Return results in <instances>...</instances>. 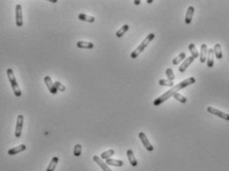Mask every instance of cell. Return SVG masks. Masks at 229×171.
Instances as JSON below:
<instances>
[{
    "mask_svg": "<svg viewBox=\"0 0 229 171\" xmlns=\"http://www.w3.org/2000/svg\"><path fill=\"white\" fill-rule=\"evenodd\" d=\"M23 120L24 116L22 115H19L17 116V122H16V129H15V137L19 138L22 133V128H23Z\"/></svg>",
    "mask_w": 229,
    "mask_h": 171,
    "instance_id": "cell-6",
    "label": "cell"
},
{
    "mask_svg": "<svg viewBox=\"0 0 229 171\" xmlns=\"http://www.w3.org/2000/svg\"><path fill=\"white\" fill-rule=\"evenodd\" d=\"M78 19L81 20V21L89 22V23H94L96 21L95 17H93V16H90V15H87V14H84V13L79 14L78 15Z\"/></svg>",
    "mask_w": 229,
    "mask_h": 171,
    "instance_id": "cell-16",
    "label": "cell"
},
{
    "mask_svg": "<svg viewBox=\"0 0 229 171\" xmlns=\"http://www.w3.org/2000/svg\"><path fill=\"white\" fill-rule=\"evenodd\" d=\"M54 85H55V87H56V89H57V91H64L66 90L65 86L63 85V84H61L60 82H55V83H54Z\"/></svg>",
    "mask_w": 229,
    "mask_h": 171,
    "instance_id": "cell-29",
    "label": "cell"
},
{
    "mask_svg": "<svg viewBox=\"0 0 229 171\" xmlns=\"http://www.w3.org/2000/svg\"><path fill=\"white\" fill-rule=\"evenodd\" d=\"M165 75H167L168 81H171V82H172L175 79V73H173L172 69H171V68L167 69V71H165Z\"/></svg>",
    "mask_w": 229,
    "mask_h": 171,
    "instance_id": "cell-26",
    "label": "cell"
},
{
    "mask_svg": "<svg viewBox=\"0 0 229 171\" xmlns=\"http://www.w3.org/2000/svg\"><path fill=\"white\" fill-rule=\"evenodd\" d=\"M188 50H189V52L191 53V57H193L194 59H196V58L199 57V53L196 50V47H195V45H194V44H192V43L189 44L188 45Z\"/></svg>",
    "mask_w": 229,
    "mask_h": 171,
    "instance_id": "cell-21",
    "label": "cell"
},
{
    "mask_svg": "<svg viewBox=\"0 0 229 171\" xmlns=\"http://www.w3.org/2000/svg\"><path fill=\"white\" fill-rule=\"evenodd\" d=\"M213 64H214L213 49H208V52H207V67H208V68H212Z\"/></svg>",
    "mask_w": 229,
    "mask_h": 171,
    "instance_id": "cell-14",
    "label": "cell"
},
{
    "mask_svg": "<svg viewBox=\"0 0 229 171\" xmlns=\"http://www.w3.org/2000/svg\"><path fill=\"white\" fill-rule=\"evenodd\" d=\"M25 149H26V145L21 144V145H18V146H15L8 150V154H9V155H15V154H18L19 152L24 151Z\"/></svg>",
    "mask_w": 229,
    "mask_h": 171,
    "instance_id": "cell-13",
    "label": "cell"
},
{
    "mask_svg": "<svg viewBox=\"0 0 229 171\" xmlns=\"http://www.w3.org/2000/svg\"><path fill=\"white\" fill-rule=\"evenodd\" d=\"M82 153V145L81 144H76L74 147V155L75 156H80Z\"/></svg>",
    "mask_w": 229,
    "mask_h": 171,
    "instance_id": "cell-27",
    "label": "cell"
},
{
    "mask_svg": "<svg viewBox=\"0 0 229 171\" xmlns=\"http://www.w3.org/2000/svg\"><path fill=\"white\" fill-rule=\"evenodd\" d=\"M193 61H194V58H193V57H191V56L188 57V58H186V59L183 61V63H182V64H181V66L179 67V71L180 73H184L185 71H186V69L188 68L189 65L191 64Z\"/></svg>",
    "mask_w": 229,
    "mask_h": 171,
    "instance_id": "cell-10",
    "label": "cell"
},
{
    "mask_svg": "<svg viewBox=\"0 0 229 171\" xmlns=\"http://www.w3.org/2000/svg\"><path fill=\"white\" fill-rule=\"evenodd\" d=\"M207 52H208V50H207V45L206 44H202L201 45V52H200V56H199V61H200V63H205L206 59H207Z\"/></svg>",
    "mask_w": 229,
    "mask_h": 171,
    "instance_id": "cell-12",
    "label": "cell"
},
{
    "mask_svg": "<svg viewBox=\"0 0 229 171\" xmlns=\"http://www.w3.org/2000/svg\"><path fill=\"white\" fill-rule=\"evenodd\" d=\"M6 74H7V77H8V80H9V82H10V85H11L12 90H13L14 95H16V97H18V98L21 97L22 93H21L20 87H19L18 84H17V82H16V79H15V76H14L13 70H12L11 68H8L7 71H6Z\"/></svg>",
    "mask_w": 229,
    "mask_h": 171,
    "instance_id": "cell-3",
    "label": "cell"
},
{
    "mask_svg": "<svg viewBox=\"0 0 229 171\" xmlns=\"http://www.w3.org/2000/svg\"><path fill=\"white\" fill-rule=\"evenodd\" d=\"M213 52H214V55L216 57V59H222V51H221V45L220 44H215V46L213 47Z\"/></svg>",
    "mask_w": 229,
    "mask_h": 171,
    "instance_id": "cell-19",
    "label": "cell"
},
{
    "mask_svg": "<svg viewBox=\"0 0 229 171\" xmlns=\"http://www.w3.org/2000/svg\"><path fill=\"white\" fill-rule=\"evenodd\" d=\"M207 111L210 112L211 115H214L216 116H218L220 119H223L225 120H229V115L226 112H223L221 111H219L218 108H215L213 107H207Z\"/></svg>",
    "mask_w": 229,
    "mask_h": 171,
    "instance_id": "cell-4",
    "label": "cell"
},
{
    "mask_svg": "<svg viewBox=\"0 0 229 171\" xmlns=\"http://www.w3.org/2000/svg\"><path fill=\"white\" fill-rule=\"evenodd\" d=\"M15 17H16V25L18 27H22L23 25V15H22V6L17 4L15 7Z\"/></svg>",
    "mask_w": 229,
    "mask_h": 171,
    "instance_id": "cell-5",
    "label": "cell"
},
{
    "mask_svg": "<svg viewBox=\"0 0 229 171\" xmlns=\"http://www.w3.org/2000/svg\"><path fill=\"white\" fill-rule=\"evenodd\" d=\"M139 137L142 143L143 144V146L146 147V149L147 150V151H152V150H154V146H152L151 143L150 142V140H148V138L147 137L145 132H143V131L139 132Z\"/></svg>",
    "mask_w": 229,
    "mask_h": 171,
    "instance_id": "cell-7",
    "label": "cell"
},
{
    "mask_svg": "<svg viewBox=\"0 0 229 171\" xmlns=\"http://www.w3.org/2000/svg\"><path fill=\"white\" fill-rule=\"evenodd\" d=\"M147 3H148V4H151V3H152V0H147Z\"/></svg>",
    "mask_w": 229,
    "mask_h": 171,
    "instance_id": "cell-31",
    "label": "cell"
},
{
    "mask_svg": "<svg viewBox=\"0 0 229 171\" xmlns=\"http://www.w3.org/2000/svg\"><path fill=\"white\" fill-rule=\"evenodd\" d=\"M172 97L175 98L176 101H179V102H180L182 103H185L186 102H187V99H186L183 95H181L179 93H175V94L172 95Z\"/></svg>",
    "mask_w": 229,
    "mask_h": 171,
    "instance_id": "cell-25",
    "label": "cell"
},
{
    "mask_svg": "<svg viewBox=\"0 0 229 171\" xmlns=\"http://www.w3.org/2000/svg\"><path fill=\"white\" fill-rule=\"evenodd\" d=\"M44 82H45V85L47 86V87H48V90H49V91L51 94H53V95H55V94H57V89L55 87V85H54V83L52 82V79H51L49 76H46L45 78H44Z\"/></svg>",
    "mask_w": 229,
    "mask_h": 171,
    "instance_id": "cell-8",
    "label": "cell"
},
{
    "mask_svg": "<svg viewBox=\"0 0 229 171\" xmlns=\"http://www.w3.org/2000/svg\"><path fill=\"white\" fill-rule=\"evenodd\" d=\"M129 28H130L129 25H128V24H125L124 26L121 27V28L117 31L116 36L118 37V38H121V37H122V36H124V35H125V33L129 30Z\"/></svg>",
    "mask_w": 229,
    "mask_h": 171,
    "instance_id": "cell-22",
    "label": "cell"
},
{
    "mask_svg": "<svg viewBox=\"0 0 229 171\" xmlns=\"http://www.w3.org/2000/svg\"><path fill=\"white\" fill-rule=\"evenodd\" d=\"M134 3L135 4V5H139V4H141V1H139V0H137V1H134Z\"/></svg>",
    "mask_w": 229,
    "mask_h": 171,
    "instance_id": "cell-30",
    "label": "cell"
},
{
    "mask_svg": "<svg viewBox=\"0 0 229 171\" xmlns=\"http://www.w3.org/2000/svg\"><path fill=\"white\" fill-rule=\"evenodd\" d=\"M194 83H195V78L191 77V78H188V79H186V80L180 82L179 84H177L176 86H173L171 90L167 91V93H164L163 95H160V97H159L158 99H155V101H154V106H155V107L160 106L165 101H167V99L171 97H172L173 94L177 93V91H180L181 89H184V87L192 85V84H194Z\"/></svg>",
    "mask_w": 229,
    "mask_h": 171,
    "instance_id": "cell-1",
    "label": "cell"
},
{
    "mask_svg": "<svg viewBox=\"0 0 229 171\" xmlns=\"http://www.w3.org/2000/svg\"><path fill=\"white\" fill-rule=\"evenodd\" d=\"M106 163L108 165H112V166H116V167H121V166L124 165V162L122 160H118V159H113V158H109V159L106 160Z\"/></svg>",
    "mask_w": 229,
    "mask_h": 171,
    "instance_id": "cell-18",
    "label": "cell"
},
{
    "mask_svg": "<svg viewBox=\"0 0 229 171\" xmlns=\"http://www.w3.org/2000/svg\"><path fill=\"white\" fill-rule=\"evenodd\" d=\"M114 154V149H110V150H107V151H105L101 154V159H109V158H111L113 155Z\"/></svg>",
    "mask_w": 229,
    "mask_h": 171,
    "instance_id": "cell-24",
    "label": "cell"
},
{
    "mask_svg": "<svg viewBox=\"0 0 229 171\" xmlns=\"http://www.w3.org/2000/svg\"><path fill=\"white\" fill-rule=\"evenodd\" d=\"M77 47L80 49H93L94 44L92 42H86V41H79L77 42Z\"/></svg>",
    "mask_w": 229,
    "mask_h": 171,
    "instance_id": "cell-17",
    "label": "cell"
},
{
    "mask_svg": "<svg viewBox=\"0 0 229 171\" xmlns=\"http://www.w3.org/2000/svg\"><path fill=\"white\" fill-rule=\"evenodd\" d=\"M193 14H194V7L193 6H189L187 8V11H186V15H185V19L184 21L185 23L189 25L192 21V18H193Z\"/></svg>",
    "mask_w": 229,
    "mask_h": 171,
    "instance_id": "cell-11",
    "label": "cell"
},
{
    "mask_svg": "<svg viewBox=\"0 0 229 171\" xmlns=\"http://www.w3.org/2000/svg\"><path fill=\"white\" fill-rule=\"evenodd\" d=\"M155 36V35L154 34V33H151V34H148L146 37V38L143 39V42L138 46V48H135V50H134V51L131 52V59H137L139 54H141L143 51V50H145L147 47L148 44H150L151 41L154 40Z\"/></svg>",
    "mask_w": 229,
    "mask_h": 171,
    "instance_id": "cell-2",
    "label": "cell"
},
{
    "mask_svg": "<svg viewBox=\"0 0 229 171\" xmlns=\"http://www.w3.org/2000/svg\"><path fill=\"white\" fill-rule=\"evenodd\" d=\"M183 59H186V55H185L184 52H182V53L179 54V56H176L175 59L172 60V64L173 65H179L181 61H183Z\"/></svg>",
    "mask_w": 229,
    "mask_h": 171,
    "instance_id": "cell-23",
    "label": "cell"
},
{
    "mask_svg": "<svg viewBox=\"0 0 229 171\" xmlns=\"http://www.w3.org/2000/svg\"><path fill=\"white\" fill-rule=\"evenodd\" d=\"M58 162H59V158L57 156H54L52 159H51V162H50V164L48 165V167H47V169H46V171H54L55 168H56L57 164H58Z\"/></svg>",
    "mask_w": 229,
    "mask_h": 171,
    "instance_id": "cell-20",
    "label": "cell"
},
{
    "mask_svg": "<svg viewBox=\"0 0 229 171\" xmlns=\"http://www.w3.org/2000/svg\"><path fill=\"white\" fill-rule=\"evenodd\" d=\"M93 159H94V161L100 166L103 171H112V169L109 167V165L106 163V162H104L103 160H102L101 157H99L98 155H94V156H93Z\"/></svg>",
    "mask_w": 229,
    "mask_h": 171,
    "instance_id": "cell-9",
    "label": "cell"
},
{
    "mask_svg": "<svg viewBox=\"0 0 229 171\" xmlns=\"http://www.w3.org/2000/svg\"><path fill=\"white\" fill-rule=\"evenodd\" d=\"M127 156H128V159H129L131 166H137L138 165V161H137V159H135L133 150H131V149L127 150Z\"/></svg>",
    "mask_w": 229,
    "mask_h": 171,
    "instance_id": "cell-15",
    "label": "cell"
},
{
    "mask_svg": "<svg viewBox=\"0 0 229 171\" xmlns=\"http://www.w3.org/2000/svg\"><path fill=\"white\" fill-rule=\"evenodd\" d=\"M159 85L160 86H164V87H173V83L168 81V80H159Z\"/></svg>",
    "mask_w": 229,
    "mask_h": 171,
    "instance_id": "cell-28",
    "label": "cell"
}]
</instances>
